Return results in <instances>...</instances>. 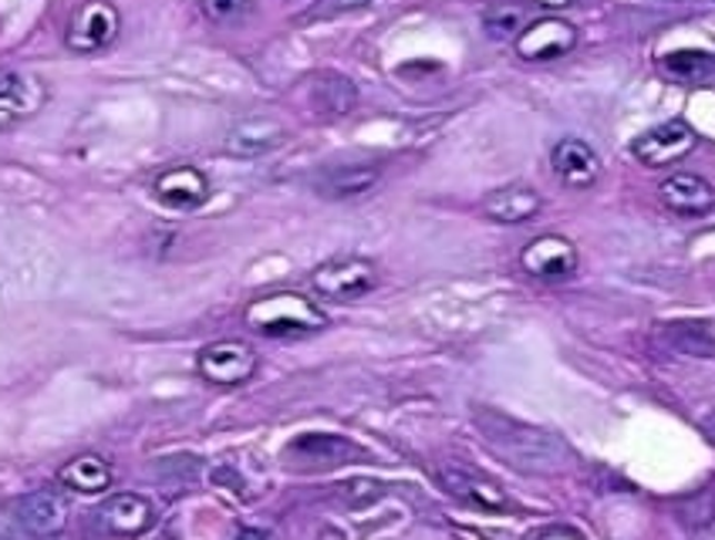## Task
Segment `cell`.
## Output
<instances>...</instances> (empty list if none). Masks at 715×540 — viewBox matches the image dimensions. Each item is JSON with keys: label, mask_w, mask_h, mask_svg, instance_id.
Segmentation results:
<instances>
[{"label": "cell", "mask_w": 715, "mask_h": 540, "mask_svg": "<svg viewBox=\"0 0 715 540\" xmlns=\"http://www.w3.org/2000/svg\"><path fill=\"white\" fill-rule=\"evenodd\" d=\"M476 422H480L483 436L500 449L503 457H510V463H516L520 470L554 473V470H564L571 463V449L557 432L523 426V422L496 416V412H476Z\"/></svg>", "instance_id": "cell-1"}, {"label": "cell", "mask_w": 715, "mask_h": 540, "mask_svg": "<svg viewBox=\"0 0 715 540\" xmlns=\"http://www.w3.org/2000/svg\"><path fill=\"white\" fill-rule=\"evenodd\" d=\"M243 318L263 338H304V334H314L328 324L324 311L298 291L263 294V298L246 304Z\"/></svg>", "instance_id": "cell-2"}, {"label": "cell", "mask_w": 715, "mask_h": 540, "mask_svg": "<svg viewBox=\"0 0 715 540\" xmlns=\"http://www.w3.org/2000/svg\"><path fill=\"white\" fill-rule=\"evenodd\" d=\"M119 31H122V14L112 0H84L71 14L64 44L74 54H99L119 38Z\"/></svg>", "instance_id": "cell-3"}, {"label": "cell", "mask_w": 715, "mask_h": 540, "mask_svg": "<svg viewBox=\"0 0 715 540\" xmlns=\"http://www.w3.org/2000/svg\"><path fill=\"white\" fill-rule=\"evenodd\" d=\"M375 284H379V270L365 257H338V260L321 263L311 274V288L331 301L365 298L369 291H375Z\"/></svg>", "instance_id": "cell-4"}, {"label": "cell", "mask_w": 715, "mask_h": 540, "mask_svg": "<svg viewBox=\"0 0 715 540\" xmlns=\"http://www.w3.org/2000/svg\"><path fill=\"white\" fill-rule=\"evenodd\" d=\"M197 369L213 386H243L256 372V351L246 341L223 338V341H213L200 351Z\"/></svg>", "instance_id": "cell-5"}, {"label": "cell", "mask_w": 715, "mask_h": 540, "mask_svg": "<svg viewBox=\"0 0 715 540\" xmlns=\"http://www.w3.org/2000/svg\"><path fill=\"white\" fill-rule=\"evenodd\" d=\"M439 483L445 493H453L456 500H463L466 507H476L483 513H506L510 510V497L503 493L500 483H493L490 477L456 467V463H445L439 467Z\"/></svg>", "instance_id": "cell-6"}, {"label": "cell", "mask_w": 715, "mask_h": 540, "mask_svg": "<svg viewBox=\"0 0 715 540\" xmlns=\"http://www.w3.org/2000/svg\"><path fill=\"white\" fill-rule=\"evenodd\" d=\"M520 263L530 278L564 281L574 274V267H577V247L561 233H544V237H536L523 247Z\"/></svg>", "instance_id": "cell-7"}, {"label": "cell", "mask_w": 715, "mask_h": 540, "mask_svg": "<svg viewBox=\"0 0 715 540\" xmlns=\"http://www.w3.org/2000/svg\"><path fill=\"white\" fill-rule=\"evenodd\" d=\"M48 92L41 78L28 71H0V132L21 126L24 119L38 116L44 106Z\"/></svg>", "instance_id": "cell-8"}, {"label": "cell", "mask_w": 715, "mask_h": 540, "mask_svg": "<svg viewBox=\"0 0 715 540\" xmlns=\"http://www.w3.org/2000/svg\"><path fill=\"white\" fill-rule=\"evenodd\" d=\"M577 48V28L564 18H536L516 38V54L523 61H554Z\"/></svg>", "instance_id": "cell-9"}, {"label": "cell", "mask_w": 715, "mask_h": 540, "mask_svg": "<svg viewBox=\"0 0 715 540\" xmlns=\"http://www.w3.org/2000/svg\"><path fill=\"white\" fill-rule=\"evenodd\" d=\"M695 142H698L695 129L688 122H682V119H672V122H665V126L638 136L635 146H632V152H635V159L642 166L658 169V166H672V162L685 159L695 149Z\"/></svg>", "instance_id": "cell-10"}, {"label": "cell", "mask_w": 715, "mask_h": 540, "mask_svg": "<svg viewBox=\"0 0 715 540\" xmlns=\"http://www.w3.org/2000/svg\"><path fill=\"white\" fill-rule=\"evenodd\" d=\"M155 200L172 210V213H190L197 207L207 203L210 197V179L197 169V166H172L165 169L159 179H155V187H152Z\"/></svg>", "instance_id": "cell-11"}, {"label": "cell", "mask_w": 715, "mask_h": 540, "mask_svg": "<svg viewBox=\"0 0 715 540\" xmlns=\"http://www.w3.org/2000/svg\"><path fill=\"white\" fill-rule=\"evenodd\" d=\"M658 197H662V203L672 213L688 217V220L708 217L715 210V190L705 183L702 176H695V172H675V176H668L665 183L658 187Z\"/></svg>", "instance_id": "cell-12"}, {"label": "cell", "mask_w": 715, "mask_h": 540, "mask_svg": "<svg viewBox=\"0 0 715 540\" xmlns=\"http://www.w3.org/2000/svg\"><path fill=\"white\" fill-rule=\"evenodd\" d=\"M99 520L115 537H139L155 523V510L142 493H115L102 503Z\"/></svg>", "instance_id": "cell-13"}, {"label": "cell", "mask_w": 715, "mask_h": 540, "mask_svg": "<svg viewBox=\"0 0 715 540\" xmlns=\"http://www.w3.org/2000/svg\"><path fill=\"white\" fill-rule=\"evenodd\" d=\"M284 126L278 119H243L240 126H233L223 139V149L236 159H256V156H266L271 149H278L284 142Z\"/></svg>", "instance_id": "cell-14"}, {"label": "cell", "mask_w": 715, "mask_h": 540, "mask_svg": "<svg viewBox=\"0 0 715 540\" xmlns=\"http://www.w3.org/2000/svg\"><path fill=\"white\" fill-rule=\"evenodd\" d=\"M551 162L571 190H587L601 176V159L584 139H561L551 152Z\"/></svg>", "instance_id": "cell-15"}, {"label": "cell", "mask_w": 715, "mask_h": 540, "mask_svg": "<svg viewBox=\"0 0 715 540\" xmlns=\"http://www.w3.org/2000/svg\"><path fill=\"white\" fill-rule=\"evenodd\" d=\"M288 457L291 460H301L304 467H321V470H328V467H341V463H351L354 457H358V449L348 442V439H341V436H331V432H308V436H301V439H294L291 446H288Z\"/></svg>", "instance_id": "cell-16"}, {"label": "cell", "mask_w": 715, "mask_h": 540, "mask_svg": "<svg viewBox=\"0 0 715 540\" xmlns=\"http://www.w3.org/2000/svg\"><path fill=\"white\" fill-rule=\"evenodd\" d=\"M14 520H18L24 530H31V533L48 537V533H58V530L64 527L68 507H64V500H61L58 493H51V490H34V493L21 497V500L14 503Z\"/></svg>", "instance_id": "cell-17"}, {"label": "cell", "mask_w": 715, "mask_h": 540, "mask_svg": "<svg viewBox=\"0 0 715 540\" xmlns=\"http://www.w3.org/2000/svg\"><path fill=\"white\" fill-rule=\"evenodd\" d=\"M483 213L496 223H526L541 213V197L526 183H510L483 200Z\"/></svg>", "instance_id": "cell-18"}, {"label": "cell", "mask_w": 715, "mask_h": 540, "mask_svg": "<svg viewBox=\"0 0 715 540\" xmlns=\"http://www.w3.org/2000/svg\"><path fill=\"white\" fill-rule=\"evenodd\" d=\"M379 166H338L318 176V193L328 200H351L362 197L379 183Z\"/></svg>", "instance_id": "cell-19"}, {"label": "cell", "mask_w": 715, "mask_h": 540, "mask_svg": "<svg viewBox=\"0 0 715 540\" xmlns=\"http://www.w3.org/2000/svg\"><path fill=\"white\" fill-rule=\"evenodd\" d=\"M58 483L74 493H102L112 487V467L99 453H81L58 470Z\"/></svg>", "instance_id": "cell-20"}, {"label": "cell", "mask_w": 715, "mask_h": 540, "mask_svg": "<svg viewBox=\"0 0 715 540\" xmlns=\"http://www.w3.org/2000/svg\"><path fill=\"white\" fill-rule=\"evenodd\" d=\"M662 341L682 354L715 358V324L712 321H668L662 324Z\"/></svg>", "instance_id": "cell-21"}, {"label": "cell", "mask_w": 715, "mask_h": 540, "mask_svg": "<svg viewBox=\"0 0 715 540\" xmlns=\"http://www.w3.org/2000/svg\"><path fill=\"white\" fill-rule=\"evenodd\" d=\"M354 102H358L354 84L341 74H321L311 81V106L321 116H344L354 109Z\"/></svg>", "instance_id": "cell-22"}, {"label": "cell", "mask_w": 715, "mask_h": 540, "mask_svg": "<svg viewBox=\"0 0 715 540\" xmlns=\"http://www.w3.org/2000/svg\"><path fill=\"white\" fill-rule=\"evenodd\" d=\"M662 71L675 81H702L715 71V54L708 51H672L662 58Z\"/></svg>", "instance_id": "cell-23"}, {"label": "cell", "mask_w": 715, "mask_h": 540, "mask_svg": "<svg viewBox=\"0 0 715 540\" xmlns=\"http://www.w3.org/2000/svg\"><path fill=\"white\" fill-rule=\"evenodd\" d=\"M200 8H203L207 21H213L220 28H233L253 14V0H200Z\"/></svg>", "instance_id": "cell-24"}, {"label": "cell", "mask_w": 715, "mask_h": 540, "mask_svg": "<svg viewBox=\"0 0 715 540\" xmlns=\"http://www.w3.org/2000/svg\"><path fill=\"white\" fill-rule=\"evenodd\" d=\"M523 28H526V21H523V11L520 8H510V4H500V8H493L490 14H486V31L493 34V38H520L523 34Z\"/></svg>", "instance_id": "cell-25"}, {"label": "cell", "mask_w": 715, "mask_h": 540, "mask_svg": "<svg viewBox=\"0 0 715 540\" xmlns=\"http://www.w3.org/2000/svg\"><path fill=\"white\" fill-rule=\"evenodd\" d=\"M375 4V0H321L314 8V18H334V14H351V11H362Z\"/></svg>", "instance_id": "cell-26"}, {"label": "cell", "mask_w": 715, "mask_h": 540, "mask_svg": "<svg viewBox=\"0 0 715 540\" xmlns=\"http://www.w3.org/2000/svg\"><path fill=\"white\" fill-rule=\"evenodd\" d=\"M533 540H584L574 527H547V530H541Z\"/></svg>", "instance_id": "cell-27"}, {"label": "cell", "mask_w": 715, "mask_h": 540, "mask_svg": "<svg viewBox=\"0 0 715 540\" xmlns=\"http://www.w3.org/2000/svg\"><path fill=\"white\" fill-rule=\"evenodd\" d=\"M533 4H541V8H547V11H564V8L574 4V0H533Z\"/></svg>", "instance_id": "cell-28"}, {"label": "cell", "mask_w": 715, "mask_h": 540, "mask_svg": "<svg viewBox=\"0 0 715 540\" xmlns=\"http://www.w3.org/2000/svg\"><path fill=\"white\" fill-rule=\"evenodd\" d=\"M236 540H271L263 530H253V527H246V530H240V537Z\"/></svg>", "instance_id": "cell-29"}, {"label": "cell", "mask_w": 715, "mask_h": 540, "mask_svg": "<svg viewBox=\"0 0 715 540\" xmlns=\"http://www.w3.org/2000/svg\"><path fill=\"white\" fill-rule=\"evenodd\" d=\"M702 429H705V432H708V436L715 439V412H708V416L702 419Z\"/></svg>", "instance_id": "cell-30"}, {"label": "cell", "mask_w": 715, "mask_h": 540, "mask_svg": "<svg viewBox=\"0 0 715 540\" xmlns=\"http://www.w3.org/2000/svg\"><path fill=\"white\" fill-rule=\"evenodd\" d=\"M665 4H678V0H665Z\"/></svg>", "instance_id": "cell-31"}]
</instances>
